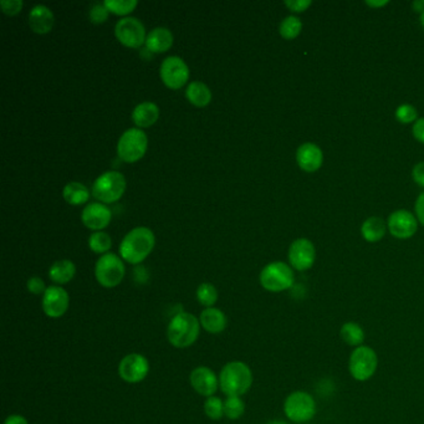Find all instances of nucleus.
<instances>
[{
  "label": "nucleus",
  "instance_id": "f257e3e1",
  "mask_svg": "<svg viewBox=\"0 0 424 424\" xmlns=\"http://www.w3.org/2000/svg\"><path fill=\"white\" fill-rule=\"evenodd\" d=\"M200 317L187 311H180L172 316L165 335L168 342L175 349H188L200 339Z\"/></svg>",
  "mask_w": 424,
  "mask_h": 424
},
{
  "label": "nucleus",
  "instance_id": "f03ea898",
  "mask_svg": "<svg viewBox=\"0 0 424 424\" xmlns=\"http://www.w3.org/2000/svg\"><path fill=\"white\" fill-rule=\"evenodd\" d=\"M253 371L248 364L235 359L223 366L219 374V389L227 397H243L253 386Z\"/></svg>",
  "mask_w": 424,
  "mask_h": 424
},
{
  "label": "nucleus",
  "instance_id": "7ed1b4c3",
  "mask_svg": "<svg viewBox=\"0 0 424 424\" xmlns=\"http://www.w3.org/2000/svg\"><path fill=\"white\" fill-rule=\"evenodd\" d=\"M153 232L147 227H137L131 230L120 244V256L129 264H141L155 248Z\"/></svg>",
  "mask_w": 424,
  "mask_h": 424
},
{
  "label": "nucleus",
  "instance_id": "20e7f679",
  "mask_svg": "<svg viewBox=\"0 0 424 424\" xmlns=\"http://www.w3.org/2000/svg\"><path fill=\"white\" fill-rule=\"evenodd\" d=\"M283 408L290 422L308 424L316 414V402L309 392L294 391L285 398Z\"/></svg>",
  "mask_w": 424,
  "mask_h": 424
},
{
  "label": "nucleus",
  "instance_id": "39448f33",
  "mask_svg": "<svg viewBox=\"0 0 424 424\" xmlns=\"http://www.w3.org/2000/svg\"><path fill=\"white\" fill-rule=\"evenodd\" d=\"M379 369V356L372 347L362 344L351 352L349 359V372L352 379L366 382L374 377Z\"/></svg>",
  "mask_w": 424,
  "mask_h": 424
},
{
  "label": "nucleus",
  "instance_id": "423d86ee",
  "mask_svg": "<svg viewBox=\"0 0 424 424\" xmlns=\"http://www.w3.org/2000/svg\"><path fill=\"white\" fill-rule=\"evenodd\" d=\"M126 268L124 260L119 255L107 253L96 261V281L106 289H114L125 278Z\"/></svg>",
  "mask_w": 424,
  "mask_h": 424
},
{
  "label": "nucleus",
  "instance_id": "0eeeda50",
  "mask_svg": "<svg viewBox=\"0 0 424 424\" xmlns=\"http://www.w3.org/2000/svg\"><path fill=\"white\" fill-rule=\"evenodd\" d=\"M294 271L283 261H274L264 266L260 273V285L269 293H283L294 285Z\"/></svg>",
  "mask_w": 424,
  "mask_h": 424
},
{
  "label": "nucleus",
  "instance_id": "6e6552de",
  "mask_svg": "<svg viewBox=\"0 0 424 424\" xmlns=\"http://www.w3.org/2000/svg\"><path fill=\"white\" fill-rule=\"evenodd\" d=\"M126 190L125 175L117 170H109L97 177L92 185V195L100 203H114L120 200Z\"/></svg>",
  "mask_w": 424,
  "mask_h": 424
},
{
  "label": "nucleus",
  "instance_id": "1a4fd4ad",
  "mask_svg": "<svg viewBox=\"0 0 424 424\" xmlns=\"http://www.w3.org/2000/svg\"><path fill=\"white\" fill-rule=\"evenodd\" d=\"M148 140L140 129L125 131L117 143V155L127 163H135L145 156Z\"/></svg>",
  "mask_w": 424,
  "mask_h": 424
},
{
  "label": "nucleus",
  "instance_id": "9d476101",
  "mask_svg": "<svg viewBox=\"0 0 424 424\" xmlns=\"http://www.w3.org/2000/svg\"><path fill=\"white\" fill-rule=\"evenodd\" d=\"M150 361L142 354L132 352L126 354L119 364V376L126 384H140L150 374Z\"/></svg>",
  "mask_w": 424,
  "mask_h": 424
},
{
  "label": "nucleus",
  "instance_id": "9b49d317",
  "mask_svg": "<svg viewBox=\"0 0 424 424\" xmlns=\"http://www.w3.org/2000/svg\"><path fill=\"white\" fill-rule=\"evenodd\" d=\"M115 36L121 44L138 49L146 43L145 26L134 16H125L116 23Z\"/></svg>",
  "mask_w": 424,
  "mask_h": 424
},
{
  "label": "nucleus",
  "instance_id": "f8f14e48",
  "mask_svg": "<svg viewBox=\"0 0 424 424\" xmlns=\"http://www.w3.org/2000/svg\"><path fill=\"white\" fill-rule=\"evenodd\" d=\"M70 308V295L62 286H48L45 294L41 296L43 312L50 319H60Z\"/></svg>",
  "mask_w": 424,
  "mask_h": 424
},
{
  "label": "nucleus",
  "instance_id": "ddd939ff",
  "mask_svg": "<svg viewBox=\"0 0 424 424\" xmlns=\"http://www.w3.org/2000/svg\"><path fill=\"white\" fill-rule=\"evenodd\" d=\"M160 74L167 87L177 90L190 79V67L180 56H168L161 64Z\"/></svg>",
  "mask_w": 424,
  "mask_h": 424
},
{
  "label": "nucleus",
  "instance_id": "4468645a",
  "mask_svg": "<svg viewBox=\"0 0 424 424\" xmlns=\"http://www.w3.org/2000/svg\"><path fill=\"white\" fill-rule=\"evenodd\" d=\"M190 384L197 393L208 398L218 392L219 376L207 366H198L190 372Z\"/></svg>",
  "mask_w": 424,
  "mask_h": 424
},
{
  "label": "nucleus",
  "instance_id": "2eb2a0df",
  "mask_svg": "<svg viewBox=\"0 0 424 424\" xmlns=\"http://www.w3.org/2000/svg\"><path fill=\"white\" fill-rule=\"evenodd\" d=\"M315 259L316 250L309 239L301 238L290 245L289 261L294 269L299 271L309 270L314 265Z\"/></svg>",
  "mask_w": 424,
  "mask_h": 424
},
{
  "label": "nucleus",
  "instance_id": "dca6fc26",
  "mask_svg": "<svg viewBox=\"0 0 424 424\" xmlns=\"http://www.w3.org/2000/svg\"><path fill=\"white\" fill-rule=\"evenodd\" d=\"M417 228H418L417 220L408 210H397L389 215V232L398 239H408L411 237H413L414 233L417 232Z\"/></svg>",
  "mask_w": 424,
  "mask_h": 424
},
{
  "label": "nucleus",
  "instance_id": "f3484780",
  "mask_svg": "<svg viewBox=\"0 0 424 424\" xmlns=\"http://www.w3.org/2000/svg\"><path fill=\"white\" fill-rule=\"evenodd\" d=\"M111 218H112V213L110 208L100 202L86 205L85 210H82V214H81L82 223L89 229L95 230V232L105 229L106 227L110 224Z\"/></svg>",
  "mask_w": 424,
  "mask_h": 424
},
{
  "label": "nucleus",
  "instance_id": "a211bd4d",
  "mask_svg": "<svg viewBox=\"0 0 424 424\" xmlns=\"http://www.w3.org/2000/svg\"><path fill=\"white\" fill-rule=\"evenodd\" d=\"M296 161L301 170H304L305 172H315L322 165L324 156L319 146L314 143H304L300 146L299 150L296 152Z\"/></svg>",
  "mask_w": 424,
  "mask_h": 424
},
{
  "label": "nucleus",
  "instance_id": "6ab92c4d",
  "mask_svg": "<svg viewBox=\"0 0 424 424\" xmlns=\"http://www.w3.org/2000/svg\"><path fill=\"white\" fill-rule=\"evenodd\" d=\"M200 326L202 329L210 335H219L227 329L228 319L223 310L218 308H208L200 315Z\"/></svg>",
  "mask_w": 424,
  "mask_h": 424
},
{
  "label": "nucleus",
  "instance_id": "aec40b11",
  "mask_svg": "<svg viewBox=\"0 0 424 424\" xmlns=\"http://www.w3.org/2000/svg\"><path fill=\"white\" fill-rule=\"evenodd\" d=\"M54 14L45 6H36L29 13V26L36 34H48L54 26Z\"/></svg>",
  "mask_w": 424,
  "mask_h": 424
},
{
  "label": "nucleus",
  "instance_id": "412c9836",
  "mask_svg": "<svg viewBox=\"0 0 424 424\" xmlns=\"http://www.w3.org/2000/svg\"><path fill=\"white\" fill-rule=\"evenodd\" d=\"M160 117V109L155 102L145 101L136 106L132 111V120L138 129H146L153 125Z\"/></svg>",
  "mask_w": 424,
  "mask_h": 424
},
{
  "label": "nucleus",
  "instance_id": "4be33fe9",
  "mask_svg": "<svg viewBox=\"0 0 424 424\" xmlns=\"http://www.w3.org/2000/svg\"><path fill=\"white\" fill-rule=\"evenodd\" d=\"M145 44L147 50L151 53H165L173 45V34L170 29L158 26L150 31V34L146 38Z\"/></svg>",
  "mask_w": 424,
  "mask_h": 424
},
{
  "label": "nucleus",
  "instance_id": "5701e85b",
  "mask_svg": "<svg viewBox=\"0 0 424 424\" xmlns=\"http://www.w3.org/2000/svg\"><path fill=\"white\" fill-rule=\"evenodd\" d=\"M75 264L69 259L58 260L49 269V278L54 284L59 286L70 283L71 280L75 278Z\"/></svg>",
  "mask_w": 424,
  "mask_h": 424
},
{
  "label": "nucleus",
  "instance_id": "b1692460",
  "mask_svg": "<svg viewBox=\"0 0 424 424\" xmlns=\"http://www.w3.org/2000/svg\"><path fill=\"white\" fill-rule=\"evenodd\" d=\"M185 97L197 107H205L212 101V91L205 82L192 81L185 90Z\"/></svg>",
  "mask_w": 424,
  "mask_h": 424
},
{
  "label": "nucleus",
  "instance_id": "393cba45",
  "mask_svg": "<svg viewBox=\"0 0 424 424\" xmlns=\"http://www.w3.org/2000/svg\"><path fill=\"white\" fill-rule=\"evenodd\" d=\"M339 337L344 344L356 349V347L364 344L366 335H364V330L362 329L361 325L354 322V321H347L339 329Z\"/></svg>",
  "mask_w": 424,
  "mask_h": 424
},
{
  "label": "nucleus",
  "instance_id": "a878e982",
  "mask_svg": "<svg viewBox=\"0 0 424 424\" xmlns=\"http://www.w3.org/2000/svg\"><path fill=\"white\" fill-rule=\"evenodd\" d=\"M64 200L71 205H80L86 203L90 198V192L86 185L79 182H70L64 187L62 190Z\"/></svg>",
  "mask_w": 424,
  "mask_h": 424
},
{
  "label": "nucleus",
  "instance_id": "bb28decb",
  "mask_svg": "<svg viewBox=\"0 0 424 424\" xmlns=\"http://www.w3.org/2000/svg\"><path fill=\"white\" fill-rule=\"evenodd\" d=\"M362 237L369 243H376L384 238L386 233V225L384 220L379 217H371L364 222L361 228Z\"/></svg>",
  "mask_w": 424,
  "mask_h": 424
},
{
  "label": "nucleus",
  "instance_id": "cd10ccee",
  "mask_svg": "<svg viewBox=\"0 0 424 424\" xmlns=\"http://www.w3.org/2000/svg\"><path fill=\"white\" fill-rule=\"evenodd\" d=\"M195 298L202 306H205V309H208V308H214V305L219 299V293H218V289L215 288L214 285L210 284V283H202L197 288Z\"/></svg>",
  "mask_w": 424,
  "mask_h": 424
},
{
  "label": "nucleus",
  "instance_id": "c85d7f7f",
  "mask_svg": "<svg viewBox=\"0 0 424 424\" xmlns=\"http://www.w3.org/2000/svg\"><path fill=\"white\" fill-rule=\"evenodd\" d=\"M245 413V402L241 397L230 396L224 401V417L230 420L241 418Z\"/></svg>",
  "mask_w": 424,
  "mask_h": 424
},
{
  "label": "nucleus",
  "instance_id": "c756f323",
  "mask_svg": "<svg viewBox=\"0 0 424 424\" xmlns=\"http://www.w3.org/2000/svg\"><path fill=\"white\" fill-rule=\"evenodd\" d=\"M111 237L105 232H95L89 238V246L96 254H107V251L111 249Z\"/></svg>",
  "mask_w": 424,
  "mask_h": 424
},
{
  "label": "nucleus",
  "instance_id": "7c9ffc66",
  "mask_svg": "<svg viewBox=\"0 0 424 424\" xmlns=\"http://www.w3.org/2000/svg\"><path fill=\"white\" fill-rule=\"evenodd\" d=\"M301 29H303V23H301L299 18L298 16H290L281 21L279 31L284 39L291 40V39H295L296 36H299Z\"/></svg>",
  "mask_w": 424,
  "mask_h": 424
},
{
  "label": "nucleus",
  "instance_id": "2f4dec72",
  "mask_svg": "<svg viewBox=\"0 0 424 424\" xmlns=\"http://www.w3.org/2000/svg\"><path fill=\"white\" fill-rule=\"evenodd\" d=\"M205 413L212 420H219L224 417V401L218 396L205 398Z\"/></svg>",
  "mask_w": 424,
  "mask_h": 424
},
{
  "label": "nucleus",
  "instance_id": "473e14b6",
  "mask_svg": "<svg viewBox=\"0 0 424 424\" xmlns=\"http://www.w3.org/2000/svg\"><path fill=\"white\" fill-rule=\"evenodd\" d=\"M109 11L116 16H127L131 11H135L137 6V0H105L104 1Z\"/></svg>",
  "mask_w": 424,
  "mask_h": 424
},
{
  "label": "nucleus",
  "instance_id": "72a5a7b5",
  "mask_svg": "<svg viewBox=\"0 0 424 424\" xmlns=\"http://www.w3.org/2000/svg\"><path fill=\"white\" fill-rule=\"evenodd\" d=\"M396 117L402 124H411L417 120V110L413 106L401 105L396 111Z\"/></svg>",
  "mask_w": 424,
  "mask_h": 424
},
{
  "label": "nucleus",
  "instance_id": "f704fd0d",
  "mask_svg": "<svg viewBox=\"0 0 424 424\" xmlns=\"http://www.w3.org/2000/svg\"><path fill=\"white\" fill-rule=\"evenodd\" d=\"M26 289L31 294L43 296L45 294L48 286L45 285V281L39 276H31V279L26 281Z\"/></svg>",
  "mask_w": 424,
  "mask_h": 424
},
{
  "label": "nucleus",
  "instance_id": "c9c22d12",
  "mask_svg": "<svg viewBox=\"0 0 424 424\" xmlns=\"http://www.w3.org/2000/svg\"><path fill=\"white\" fill-rule=\"evenodd\" d=\"M109 13L110 11L106 8L104 3H101V4L100 3H97V4L91 8L90 21L92 23H95V24H101V23H104L107 19Z\"/></svg>",
  "mask_w": 424,
  "mask_h": 424
},
{
  "label": "nucleus",
  "instance_id": "e433bc0d",
  "mask_svg": "<svg viewBox=\"0 0 424 424\" xmlns=\"http://www.w3.org/2000/svg\"><path fill=\"white\" fill-rule=\"evenodd\" d=\"M23 0H1L0 6L6 16H16L23 9Z\"/></svg>",
  "mask_w": 424,
  "mask_h": 424
},
{
  "label": "nucleus",
  "instance_id": "4c0bfd02",
  "mask_svg": "<svg viewBox=\"0 0 424 424\" xmlns=\"http://www.w3.org/2000/svg\"><path fill=\"white\" fill-rule=\"evenodd\" d=\"M285 6H288L290 11L301 13L311 6V1L310 0H286Z\"/></svg>",
  "mask_w": 424,
  "mask_h": 424
},
{
  "label": "nucleus",
  "instance_id": "58836bf2",
  "mask_svg": "<svg viewBox=\"0 0 424 424\" xmlns=\"http://www.w3.org/2000/svg\"><path fill=\"white\" fill-rule=\"evenodd\" d=\"M413 180L417 185L424 187V162H420L413 168Z\"/></svg>",
  "mask_w": 424,
  "mask_h": 424
},
{
  "label": "nucleus",
  "instance_id": "ea45409f",
  "mask_svg": "<svg viewBox=\"0 0 424 424\" xmlns=\"http://www.w3.org/2000/svg\"><path fill=\"white\" fill-rule=\"evenodd\" d=\"M413 135L419 142L424 143V119L415 121L413 126Z\"/></svg>",
  "mask_w": 424,
  "mask_h": 424
},
{
  "label": "nucleus",
  "instance_id": "a19ab883",
  "mask_svg": "<svg viewBox=\"0 0 424 424\" xmlns=\"http://www.w3.org/2000/svg\"><path fill=\"white\" fill-rule=\"evenodd\" d=\"M415 213H417L419 222L424 225V192L419 195L418 200L415 202Z\"/></svg>",
  "mask_w": 424,
  "mask_h": 424
},
{
  "label": "nucleus",
  "instance_id": "79ce46f5",
  "mask_svg": "<svg viewBox=\"0 0 424 424\" xmlns=\"http://www.w3.org/2000/svg\"><path fill=\"white\" fill-rule=\"evenodd\" d=\"M4 424H31L29 420L21 414H11L6 417Z\"/></svg>",
  "mask_w": 424,
  "mask_h": 424
},
{
  "label": "nucleus",
  "instance_id": "37998d69",
  "mask_svg": "<svg viewBox=\"0 0 424 424\" xmlns=\"http://www.w3.org/2000/svg\"><path fill=\"white\" fill-rule=\"evenodd\" d=\"M366 4L369 6H372V8H379V6H384L388 4V1L387 0H381V1H371V0H367L366 1Z\"/></svg>",
  "mask_w": 424,
  "mask_h": 424
},
{
  "label": "nucleus",
  "instance_id": "c03bdc74",
  "mask_svg": "<svg viewBox=\"0 0 424 424\" xmlns=\"http://www.w3.org/2000/svg\"><path fill=\"white\" fill-rule=\"evenodd\" d=\"M413 8L417 11H424V1H415L413 3Z\"/></svg>",
  "mask_w": 424,
  "mask_h": 424
},
{
  "label": "nucleus",
  "instance_id": "a18cd8bd",
  "mask_svg": "<svg viewBox=\"0 0 424 424\" xmlns=\"http://www.w3.org/2000/svg\"><path fill=\"white\" fill-rule=\"evenodd\" d=\"M265 424H289L286 420H283V419H273V420H269L268 423Z\"/></svg>",
  "mask_w": 424,
  "mask_h": 424
},
{
  "label": "nucleus",
  "instance_id": "49530a36",
  "mask_svg": "<svg viewBox=\"0 0 424 424\" xmlns=\"http://www.w3.org/2000/svg\"><path fill=\"white\" fill-rule=\"evenodd\" d=\"M420 23H422V26H424V11L422 13V16H420Z\"/></svg>",
  "mask_w": 424,
  "mask_h": 424
},
{
  "label": "nucleus",
  "instance_id": "de8ad7c7",
  "mask_svg": "<svg viewBox=\"0 0 424 424\" xmlns=\"http://www.w3.org/2000/svg\"><path fill=\"white\" fill-rule=\"evenodd\" d=\"M308 424H310V423H308Z\"/></svg>",
  "mask_w": 424,
  "mask_h": 424
}]
</instances>
